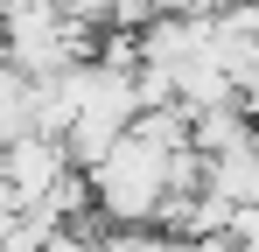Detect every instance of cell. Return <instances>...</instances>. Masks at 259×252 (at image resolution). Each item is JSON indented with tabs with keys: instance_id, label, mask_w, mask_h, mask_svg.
I'll use <instances>...</instances> for the list:
<instances>
[{
	"instance_id": "cell-1",
	"label": "cell",
	"mask_w": 259,
	"mask_h": 252,
	"mask_svg": "<svg viewBox=\"0 0 259 252\" xmlns=\"http://www.w3.org/2000/svg\"><path fill=\"white\" fill-rule=\"evenodd\" d=\"M84 182H91V217H105V224H119V231L154 224V210L168 196V189H161V154L140 147V140H119Z\"/></svg>"
},
{
	"instance_id": "cell-2",
	"label": "cell",
	"mask_w": 259,
	"mask_h": 252,
	"mask_svg": "<svg viewBox=\"0 0 259 252\" xmlns=\"http://www.w3.org/2000/svg\"><path fill=\"white\" fill-rule=\"evenodd\" d=\"M70 175V154H63V140H42V133H21L14 147H0V182H7V196L14 210H42L56 196V182Z\"/></svg>"
},
{
	"instance_id": "cell-3",
	"label": "cell",
	"mask_w": 259,
	"mask_h": 252,
	"mask_svg": "<svg viewBox=\"0 0 259 252\" xmlns=\"http://www.w3.org/2000/svg\"><path fill=\"white\" fill-rule=\"evenodd\" d=\"M189 147H196L203 161H224V154H245V147H252V119H245L238 105H217V112H196V119H189Z\"/></svg>"
},
{
	"instance_id": "cell-4",
	"label": "cell",
	"mask_w": 259,
	"mask_h": 252,
	"mask_svg": "<svg viewBox=\"0 0 259 252\" xmlns=\"http://www.w3.org/2000/svg\"><path fill=\"white\" fill-rule=\"evenodd\" d=\"M126 140L154 147V154L168 161V154H182V147H189V112H182V105H161V112H133Z\"/></svg>"
},
{
	"instance_id": "cell-5",
	"label": "cell",
	"mask_w": 259,
	"mask_h": 252,
	"mask_svg": "<svg viewBox=\"0 0 259 252\" xmlns=\"http://www.w3.org/2000/svg\"><path fill=\"white\" fill-rule=\"evenodd\" d=\"M21 133H35V126H28V84L0 63V147H14Z\"/></svg>"
},
{
	"instance_id": "cell-6",
	"label": "cell",
	"mask_w": 259,
	"mask_h": 252,
	"mask_svg": "<svg viewBox=\"0 0 259 252\" xmlns=\"http://www.w3.org/2000/svg\"><path fill=\"white\" fill-rule=\"evenodd\" d=\"M105 252H189V245H182V238H168V231H154V224H140V231L105 238Z\"/></svg>"
},
{
	"instance_id": "cell-7",
	"label": "cell",
	"mask_w": 259,
	"mask_h": 252,
	"mask_svg": "<svg viewBox=\"0 0 259 252\" xmlns=\"http://www.w3.org/2000/svg\"><path fill=\"white\" fill-rule=\"evenodd\" d=\"M7 224H14V196H7V182H0V238H7Z\"/></svg>"
},
{
	"instance_id": "cell-8",
	"label": "cell",
	"mask_w": 259,
	"mask_h": 252,
	"mask_svg": "<svg viewBox=\"0 0 259 252\" xmlns=\"http://www.w3.org/2000/svg\"><path fill=\"white\" fill-rule=\"evenodd\" d=\"M0 63H7V21H0Z\"/></svg>"
}]
</instances>
